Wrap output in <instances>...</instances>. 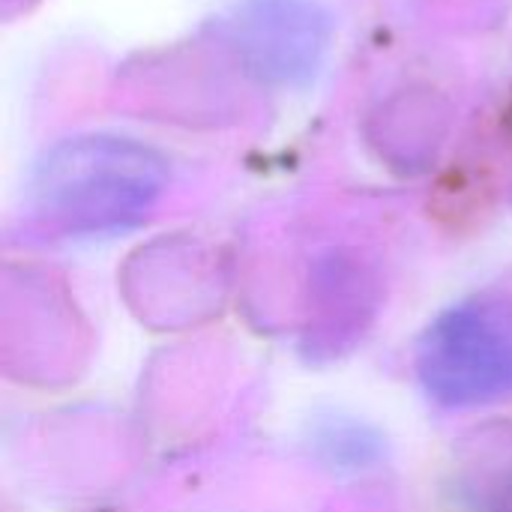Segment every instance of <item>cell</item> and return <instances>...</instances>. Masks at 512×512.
<instances>
[{"mask_svg":"<svg viewBox=\"0 0 512 512\" xmlns=\"http://www.w3.org/2000/svg\"><path fill=\"white\" fill-rule=\"evenodd\" d=\"M165 183L168 165L153 147L114 135H84L45 153L30 180V204L51 228L96 234L147 216Z\"/></svg>","mask_w":512,"mask_h":512,"instance_id":"6da1fadb","label":"cell"},{"mask_svg":"<svg viewBox=\"0 0 512 512\" xmlns=\"http://www.w3.org/2000/svg\"><path fill=\"white\" fill-rule=\"evenodd\" d=\"M423 390L450 408L492 405L512 396V303L471 297L447 309L417 345Z\"/></svg>","mask_w":512,"mask_h":512,"instance_id":"7a4b0ae2","label":"cell"}]
</instances>
